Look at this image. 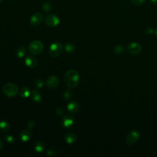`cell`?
<instances>
[{"mask_svg": "<svg viewBox=\"0 0 157 157\" xmlns=\"http://www.w3.org/2000/svg\"><path fill=\"white\" fill-rule=\"evenodd\" d=\"M64 81L66 85L69 88H74L79 82V75L77 71L70 69L67 71L64 76Z\"/></svg>", "mask_w": 157, "mask_h": 157, "instance_id": "6da1fadb", "label": "cell"}, {"mask_svg": "<svg viewBox=\"0 0 157 157\" xmlns=\"http://www.w3.org/2000/svg\"><path fill=\"white\" fill-rule=\"evenodd\" d=\"M3 92L9 97H13L18 94V87L14 83H7L3 87Z\"/></svg>", "mask_w": 157, "mask_h": 157, "instance_id": "7a4b0ae2", "label": "cell"}, {"mask_svg": "<svg viewBox=\"0 0 157 157\" xmlns=\"http://www.w3.org/2000/svg\"><path fill=\"white\" fill-rule=\"evenodd\" d=\"M28 49L31 53L34 55H39L44 50V45L40 41L36 40L30 43Z\"/></svg>", "mask_w": 157, "mask_h": 157, "instance_id": "3957f363", "label": "cell"}, {"mask_svg": "<svg viewBox=\"0 0 157 157\" xmlns=\"http://www.w3.org/2000/svg\"><path fill=\"white\" fill-rule=\"evenodd\" d=\"M63 51V45L59 42L53 43L49 50V54L52 58H55L60 55Z\"/></svg>", "mask_w": 157, "mask_h": 157, "instance_id": "277c9868", "label": "cell"}, {"mask_svg": "<svg viewBox=\"0 0 157 157\" xmlns=\"http://www.w3.org/2000/svg\"><path fill=\"white\" fill-rule=\"evenodd\" d=\"M45 21L48 26L55 27L58 25V24L60 22V20L58 16L54 14H48L46 15L45 18Z\"/></svg>", "mask_w": 157, "mask_h": 157, "instance_id": "5b68a950", "label": "cell"}, {"mask_svg": "<svg viewBox=\"0 0 157 157\" xmlns=\"http://www.w3.org/2000/svg\"><path fill=\"white\" fill-rule=\"evenodd\" d=\"M140 134L137 131L134 130L131 131L128 134L126 137V143L128 145H132L138 140Z\"/></svg>", "mask_w": 157, "mask_h": 157, "instance_id": "8992f818", "label": "cell"}, {"mask_svg": "<svg viewBox=\"0 0 157 157\" xmlns=\"http://www.w3.org/2000/svg\"><path fill=\"white\" fill-rule=\"evenodd\" d=\"M127 51L132 55H138L142 51V46L137 42H132L127 46Z\"/></svg>", "mask_w": 157, "mask_h": 157, "instance_id": "52a82bcc", "label": "cell"}, {"mask_svg": "<svg viewBox=\"0 0 157 157\" xmlns=\"http://www.w3.org/2000/svg\"><path fill=\"white\" fill-rule=\"evenodd\" d=\"M43 20V16L41 13L36 12L34 13L30 18V23L33 26L39 25Z\"/></svg>", "mask_w": 157, "mask_h": 157, "instance_id": "ba28073f", "label": "cell"}, {"mask_svg": "<svg viewBox=\"0 0 157 157\" xmlns=\"http://www.w3.org/2000/svg\"><path fill=\"white\" fill-rule=\"evenodd\" d=\"M59 83V79L57 76H51L48 78L46 82L47 86L49 88H55Z\"/></svg>", "mask_w": 157, "mask_h": 157, "instance_id": "9c48e42d", "label": "cell"}, {"mask_svg": "<svg viewBox=\"0 0 157 157\" xmlns=\"http://www.w3.org/2000/svg\"><path fill=\"white\" fill-rule=\"evenodd\" d=\"M61 123H62L63 126L64 128H71L72 126V125L74 124V119L72 116L67 115L63 118Z\"/></svg>", "mask_w": 157, "mask_h": 157, "instance_id": "30bf717a", "label": "cell"}, {"mask_svg": "<svg viewBox=\"0 0 157 157\" xmlns=\"http://www.w3.org/2000/svg\"><path fill=\"white\" fill-rule=\"evenodd\" d=\"M25 64L29 67L34 68L36 66L37 64V61L34 56H28L26 58L25 60Z\"/></svg>", "mask_w": 157, "mask_h": 157, "instance_id": "8fae6325", "label": "cell"}, {"mask_svg": "<svg viewBox=\"0 0 157 157\" xmlns=\"http://www.w3.org/2000/svg\"><path fill=\"white\" fill-rule=\"evenodd\" d=\"M64 140L68 144H72L76 142L77 136L72 132H68L64 136Z\"/></svg>", "mask_w": 157, "mask_h": 157, "instance_id": "7c38bea8", "label": "cell"}, {"mask_svg": "<svg viewBox=\"0 0 157 157\" xmlns=\"http://www.w3.org/2000/svg\"><path fill=\"white\" fill-rule=\"evenodd\" d=\"M31 136H32L31 132L28 130L22 131L20 133V135H19V137H20V140L25 142L28 141L31 139Z\"/></svg>", "mask_w": 157, "mask_h": 157, "instance_id": "4fadbf2b", "label": "cell"}, {"mask_svg": "<svg viewBox=\"0 0 157 157\" xmlns=\"http://www.w3.org/2000/svg\"><path fill=\"white\" fill-rule=\"evenodd\" d=\"M78 104L76 102H72L67 105V110L70 113H76L78 110Z\"/></svg>", "mask_w": 157, "mask_h": 157, "instance_id": "5bb4252c", "label": "cell"}, {"mask_svg": "<svg viewBox=\"0 0 157 157\" xmlns=\"http://www.w3.org/2000/svg\"><path fill=\"white\" fill-rule=\"evenodd\" d=\"M31 94V98L34 101L37 102H41V95L40 92L37 90L33 89Z\"/></svg>", "mask_w": 157, "mask_h": 157, "instance_id": "9a60e30c", "label": "cell"}, {"mask_svg": "<svg viewBox=\"0 0 157 157\" xmlns=\"http://www.w3.org/2000/svg\"><path fill=\"white\" fill-rule=\"evenodd\" d=\"M45 146L44 144L40 141H37L34 145V149L38 153H42L45 150Z\"/></svg>", "mask_w": 157, "mask_h": 157, "instance_id": "2e32d148", "label": "cell"}, {"mask_svg": "<svg viewBox=\"0 0 157 157\" xmlns=\"http://www.w3.org/2000/svg\"><path fill=\"white\" fill-rule=\"evenodd\" d=\"M10 124L6 121H2L0 122V130L2 131H7L10 129Z\"/></svg>", "mask_w": 157, "mask_h": 157, "instance_id": "e0dca14e", "label": "cell"}, {"mask_svg": "<svg viewBox=\"0 0 157 157\" xmlns=\"http://www.w3.org/2000/svg\"><path fill=\"white\" fill-rule=\"evenodd\" d=\"M20 96L23 98H28L30 94V91L28 88L27 87H23L22 88L20 91Z\"/></svg>", "mask_w": 157, "mask_h": 157, "instance_id": "ac0fdd59", "label": "cell"}, {"mask_svg": "<svg viewBox=\"0 0 157 157\" xmlns=\"http://www.w3.org/2000/svg\"><path fill=\"white\" fill-rule=\"evenodd\" d=\"M26 52V47L21 46L18 48V49L17 50V55L18 56V58H23L25 55Z\"/></svg>", "mask_w": 157, "mask_h": 157, "instance_id": "d6986e66", "label": "cell"}, {"mask_svg": "<svg viewBox=\"0 0 157 157\" xmlns=\"http://www.w3.org/2000/svg\"><path fill=\"white\" fill-rule=\"evenodd\" d=\"M64 49L68 53H72L75 50V46L73 44L67 43L64 45Z\"/></svg>", "mask_w": 157, "mask_h": 157, "instance_id": "ffe728a7", "label": "cell"}, {"mask_svg": "<svg viewBox=\"0 0 157 157\" xmlns=\"http://www.w3.org/2000/svg\"><path fill=\"white\" fill-rule=\"evenodd\" d=\"M42 9L45 12H49L52 9L51 4L48 1H45L42 5Z\"/></svg>", "mask_w": 157, "mask_h": 157, "instance_id": "44dd1931", "label": "cell"}, {"mask_svg": "<svg viewBox=\"0 0 157 157\" xmlns=\"http://www.w3.org/2000/svg\"><path fill=\"white\" fill-rule=\"evenodd\" d=\"M123 51V47L120 44L116 45L113 49V52L115 54H120Z\"/></svg>", "mask_w": 157, "mask_h": 157, "instance_id": "7402d4cb", "label": "cell"}, {"mask_svg": "<svg viewBox=\"0 0 157 157\" xmlns=\"http://www.w3.org/2000/svg\"><path fill=\"white\" fill-rule=\"evenodd\" d=\"M4 139L9 144H12V143H13L14 141H15V139H14V137L11 136V135H9V134H7L6 136H4Z\"/></svg>", "mask_w": 157, "mask_h": 157, "instance_id": "603a6c76", "label": "cell"}, {"mask_svg": "<svg viewBox=\"0 0 157 157\" xmlns=\"http://www.w3.org/2000/svg\"><path fill=\"white\" fill-rule=\"evenodd\" d=\"M145 0H130L131 3L134 6H140L144 2Z\"/></svg>", "mask_w": 157, "mask_h": 157, "instance_id": "cb8c5ba5", "label": "cell"}, {"mask_svg": "<svg viewBox=\"0 0 157 157\" xmlns=\"http://www.w3.org/2000/svg\"><path fill=\"white\" fill-rule=\"evenodd\" d=\"M72 97H73V94H72V93L71 91H66V92L64 93V98L66 99H67V100L70 99L72 98Z\"/></svg>", "mask_w": 157, "mask_h": 157, "instance_id": "d4e9b609", "label": "cell"}, {"mask_svg": "<svg viewBox=\"0 0 157 157\" xmlns=\"http://www.w3.org/2000/svg\"><path fill=\"white\" fill-rule=\"evenodd\" d=\"M35 85H36V86L37 88H41V87H42L43 85H44V82H43V81H42V80L39 79V80H36V82H35Z\"/></svg>", "mask_w": 157, "mask_h": 157, "instance_id": "484cf974", "label": "cell"}, {"mask_svg": "<svg viewBox=\"0 0 157 157\" xmlns=\"http://www.w3.org/2000/svg\"><path fill=\"white\" fill-rule=\"evenodd\" d=\"M35 127V122L34 121H30L27 124V128L29 129H32Z\"/></svg>", "mask_w": 157, "mask_h": 157, "instance_id": "4316f807", "label": "cell"}, {"mask_svg": "<svg viewBox=\"0 0 157 157\" xmlns=\"http://www.w3.org/2000/svg\"><path fill=\"white\" fill-rule=\"evenodd\" d=\"M47 154L49 156H53L56 154V151L54 148H50L47 151Z\"/></svg>", "mask_w": 157, "mask_h": 157, "instance_id": "83f0119b", "label": "cell"}, {"mask_svg": "<svg viewBox=\"0 0 157 157\" xmlns=\"http://www.w3.org/2000/svg\"><path fill=\"white\" fill-rule=\"evenodd\" d=\"M56 113L58 115H62V114H63V113H64V110H63V109L61 107H59V108H58L57 109H56Z\"/></svg>", "mask_w": 157, "mask_h": 157, "instance_id": "f1b7e54d", "label": "cell"}, {"mask_svg": "<svg viewBox=\"0 0 157 157\" xmlns=\"http://www.w3.org/2000/svg\"><path fill=\"white\" fill-rule=\"evenodd\" d=\"M153 33H154V31L150 28H148L145 31V33L146 34H151Z\"/></svg>", "mask_w": 157, "mask_h": 157, "instance_id": "f546056e", "label": "cell"}, {"mask_svg": "<svg viewBox=\"0 0 157 157\" xmlns=\"http://www.w3.org/2000/svg\"><path fill=\"white\" fill-rule=\"evenodd\" d=\"M2 143L1 139H0V151H1V149H2Z\"/></svg>", "mask_w": 157, "mask_h": 157, "instance_id": "4dcf8cb0", "label": "cell"}, {"mask_svg": "<svg viewBox=\"0 0 157 157\" xmlns=\"http://www.w3.org/2000/svg\"><path fill=\"white\" fill-rule=\"evenodd\" d=\"M150 1L153 3H157V0H150Z\"/></svg>", "mask_w": 157, "mask_h": 157, "instance_id": "1f68e13d", "label": "cell"}, {"mask_svg": "<svg viewBox=\"0 0 157 157\" xmlns=\"http://www.w3.org/2000/svg\"><path fill=\"white\" fill-rule=\"evenodd\" d=\"M154 33L156 34V36H157V28L155 29V31H154Z\"/></svg>", "mask_w": 157, "mask_h": 157, "instance_id": "d6a6232c", "label": "cell"}, {"mask_svg": "<svg viewBox=\"0 0 157 157\" xmlns=\"http://www.w3.org/2000/svg\"><path fill=\"white\" fill-rule=\"evenodd\" d=\"M2 0H0V2H2Z\"/></svg>", "mask_w": 157, "mask_h": 157, "instance_id": "836d02e7", "label": "cell"}, {"mask_svg": "<svg viewBox=\"0 0 157 157\" xmlns=\"http://www.w3.org/2000/svg\"><path fill=\"white\" fill-rule=\"evenodd\" d=\"M13 1H16V0H13Z\"/></svg>", "mask_w": 157, "mask_h": 157, "instance_id": "e575fe53", "label": "cell"}]
</instances>
